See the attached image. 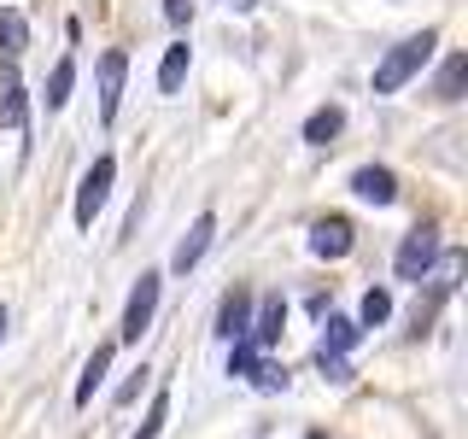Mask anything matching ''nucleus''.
Listing matches in <instances>:
<instances>
[{
    "instance_id": "f257e3e1",
    "label": "nucleus",
    "mask_w": 468,
    "mask_h": 439,
    "mask_svg": "<svg viewBox=\"0 0 468 439\" xmlns=\"http://www.w3.org/2000/svg\"><path fill=\"white\" fill-rule=\"evenodd\" d=\"M433 48H439V29H421V36L399 41V48L375 65V94H399L410 77H421V65L433 59Z\"/></svg>"
},
{
    "instance_id": "ddd939ff",
    "label": "nucleus",
    "mask_w": 468,
    "mask_h": 439,
    "mask_svg": "<svg viewBox=\"0 0 468 439\" xmlns=\"http://www.w3.org/2000/svg\"><path fill=\"white\" fill-rule=\"evenodd\" d=\"M187 65H194V48H187V41H170V48H165V65H158V94H182Z\"/></svg>"
},
{
    "instance_id": "dca6fc26",
    "label": "nucleus",
    "mask_w": 468,
    "mask_h": 439,
    "mask_svg": "<svg viewBox=\"0 0 468 439\" xmlns=\"http://www.w3.org/2000/svg\"><path fill=\"white\" fill-rule=\"evenodd\" d=\"M340 129H346V112L340 106H316L311 117H304V141H311V146H328Z\"/></svg>"
},
{
    "instance_id": "9d476101",
    "label": "nucleus",
    "mask_w": 468,
    "mask_h": 439,
    "mask_svg": "<svg viewBox=\"0 0 468 439\" xmlns=\"http://www.w3.org/2000/svg\"><path fill=\"white\" fill-rule=\"evenodd\" d=\"M24 117H29V100H24V77H18V65H0V129H24Z\"/></svg>"
},
{
    "instance_id": "9b49d317",
    "label": "nucleus",
    "mask_w": 468,
    "mask_h": 439,
    "mask_svg": "<svg viewBox=\"0 0 468 439\" xmlns=\"http://www.w3.org/2000/svg\"><path fill=\"white\" fill-rule=\"evenodd\" d=\"M351 194L369 199V205H392L399 199V176L387 165H363V170H351Z\"/></svg>"
},
{
    "instance_id": "f3484780",
    "label": "nucleus",
    "mask_w": 468,
    "mask_h": 439,
    "mask_svg": "<svg viewBox=\"0 0 468 439\" xmlns=\"http://www.w3.org/2000/svg\"><path fill=\"white\" fill-rule=\"evenodd\" d=\"M106 369H112V346H94V358L82 363V380H77V404H88L100 392V380H106Z\"/></svg>"
},
{
    "instance_id": "20e7f679",
    "label": "nucleus",
    "mask_w": 468,
    "mask_h": 439,
    "mask_svg": "<svg viewBox=\"0 0 468 439\" xmlns=\"http://www.w3.org/2000/svg\"><path fill=\"white\" fill-rule=\"evenodd\" d=\"M433 258H439V229H433V223H416V229L404 234L392 270H399V282H421V270H428Z\"/></svg>"
},
{
    "instance_id": "5701e85b",
    "label": "nucleus",
    "mask_w": 468,
    "mask_h": 439,
    "mask_svg": "<svg viewBox=\"0 0 468 439\" xmlns=\"http://www.w3.org/2000/svg\"><path fill=\"white\" fill-rule=\"evenodd\" d=\"M141 387H146V363L135 369V380H123V387H117V404H135V399H141Z\"/></svg>"
},
{
    "instance_id": "aec40b11",
    "label": "nucleus",
    "mask_w": 468,
    "mask_h": 439,
    "mask_svg": "<svg viewBox=\"0 0 468 439\" xmlns=\"http://www.w3.org/2000/svg\"><path fill=\"white\" fill-rule=\"evenodd\" d=\"M263 363V351L258 346H246V340H234V351H229V375H246L252 380V369Z\"/></svg>"
},
{
    "instance_id": "a211bd4d",
    "label": "nucleus",
    "mask_w": 468,
    "mask_h": 439,
    "mask_svg": "<svg viewBox=\"0 0 468 439\" xmlns=\"http://www.w3.org/2000/svg\"><path fill=\"white\" fill-rule=\"evenodd\" d=\"M70 88H77V59H58L53 77H48V112H58L70 100Z\"/></svg>"
},
{
    "instance_id": "b1692460",
    "label": "nucleus",
    "mask_w": 468,
    "mask_h": 439,
    "mask_svg": "<svg viewBox=\"0 0 468 439\" xmlns=\"http://www.w3.org/2000/svg\"><path fill=\"white\" fill-rule=\"evenodd\" d=\"M223 6H234V12H246V6H252V0H223Z\"/></svg>"
},
{
    "instance_id": "1a4fd4ad",
    "label": "nucleus",
    "mask_w": 468,
    "mask_h": 439,
    "mask_svg": "<svg viewBox=\"0 0 468 439\" xmlns=\"http://www.w3.org/2000/svg\"><path fill=\"white\" fill-rule=\"evenodd\" d=\"M211 234H217V217H211V211H199V217H194V229H187L182 241H176L170 270H176V275H187V270H194V263L205 258V246H211Z\"/></svg>"
},
{
    "instance_id": "423d86ee",
    "label": "nucleus",
    "mask_w": 468,
    "mask_h": 439,
    "mask_svg": "<svg viewBox=\"0 0 468 439\" xmlns=\"http://www.w3.org/2000/svg\"><path fill=\"white\" fill-rule=\"evenodd\" d=\"M123 77H129V53L106 48L100 53V123H112L117 106H123Z\"/></svg>"
},
{
    "instance_id": "6e6552de",
    "label": "nucleus",
    "mask_w": 468,
    "mask_h": 439,
    "mask_svg": "<svg viewBox=\"0 0 468 439\" xmlns=\"http://www.w3.org/2000/svg\"><path fill=\"white\" fill-rule=\"evenodd\" d=\"M252 293L246 287H229L223 293V305H217V334H223V340H246V328H252Z\"/></svg>"
},
{
    "instance_id": "412c9836",
    "label": "nucleus",
    "mask_w": 468,
    "mask_h": 439,
    "mask_svg": "<svg viewBox=\"0 0 468 439\" xmlns=\"http://www.w3.org/2000/svg\"><path fill=\"white\" fill-rule=\"evenodd\" d=\"M165 416H170V392H158L153 410H146V422L135 428V439H158V428H165Z\"/></svg>"
},
{
    "instance_id": "f8f14e48",
    "label": "nucleus",
    "mask_w": 468,
    "mask_h": 439,
    "mask_svg": "<svg viewBox=\"0 0 468 439\" xmlns=\"http://www.w3.org/2000/svg\"><path fill=\"white\" fill-rule=\"evenodd\" d=\"M351 246H357V229H351L346 217H322V223L311 229V252L316 258H346Z\"/></svg>"
},
{
    "instance_id": "0eeeda50",
    "label": "nucleus",
    "mask_w": 468,
    "mask_h": 439,
    "mask_svg": "<svg viewBox=\"0 0 468 439\" xmlns=\"http://www.w3.org/2000/svg\"><path fill=\"white\" fill-rule=\"evenodd\" d=\"M287 334V305H282V293H270L263 305H252V328H246V346H258V351H270L275 340Z\"/></svg>"
},
{
    "instance_id": "4be33fe9",
    "label": "nucleus",
    "mask_w": 468,
    "mask_h": 439,
    "mask_svg": "<svg viewBox=\"0 0 468 439\" xmlns=\"http://www.w3.org/2000/svg\"><path fill=\"white\" fill-rule=\"evenodd\" d=\"M165 18L182 29V24H194V0H165Z\"/></svg>"
},
{
    "instance_id": "7ed1b4c3",
    "label": "nucleus",
    "mask_w": 468,
    "mask_h": 439,
    "mask_svg": "<svg viewBox=\"0 0 468 439\" xmlns=\"http://www.w3.org/2000/svg\"><path fill=\"white\" fill-rule=\"evenodd\" d=\"M112 182H117V158L100 153L94 165H88L82 187H77V229H94V217L106 211V199H112Z\"/></svg>"
},
{
    "instance_id": "f03ea898",
    "label": "nucleus",
    "mask_w": 468,
    "mask_h": 439,
    "mask_svg": "<svg viewBox=\"0 0 468 439\" xmlns=\"http://www.w3.org/2000/svg\"><path fill=\"white\" fill-rule=\"evenodd\" d=\"M457 275H463V252H439L428 270H421V282H416V287H421V299H416V328L451 299V293H457Z\"/></svg>"
},
{
    "instance_id": "6ab92c4d",
    "label": "nucleus",
    "mask_w": 468,
    "mask_h": 439,
    "mask_svg": "<svg viewBox=\"0 0 468 439\" xmlns=\"http://www.w3.org/2000/svg\"><path fill=\"white\" fill-rule=\"evenodd\" d=\"M387 316H392V293L369 287V293H363V311H357V328H380Z\"/></svg>"
},
{
    "instance_id": "2eb2a0df",
    "label": "nucleus",
    "mask_w": 468,
    "mask_h": 439,
    "mask_svg": "<svg viewBox=\"0 0 468 439\" xmlns=\"http://www.w3.org/2000/svg\"><path fill=\"white\" fill-rule=\"evenodd\" d=\"M29 48V24L18 6H0V59H18Z\"/></svg>"
},
{
    "instance_id": "39448f33",
    "label": "nucleus",
    "mask_w": 468,
    "mask_h": 439,
    "mask_svg": "<svg viewBox=\"0 0 468 439\" xmlns=\"http://www.w3.org/2000/svg\"><path fill=\"white\" fill-rule=\"evenodd\" d=\"M158 287H165V275H158V270H141V282H135V293H129V305H123V340H141V334L153 328Z\"/></svg>"
},
{
    "instance_id": "393cba45",
    "label": "nucleus",
    "mask_w": 468,
    "mask_h": 439,
    "mask_svg": "<svg viewBox=\"0 0 468 439\" xmlns=\"http://www.w3.org/2000/svg\"><path fill=\"white\" fill-rule=\"evenodd\" d=\"M0 340H6V311H0Z\"/></svg>"
},
{
    "instance_id": "4468645a",
    "label": "nucleus",
    "mask_w": 468,
    "mask_h": 439,
    "mask_svg": "<svg viewBox=\"0 0 468 439\" xmlns=\"http://www.w3.org/2000/svg\"><path fill=\"white\" fill-rule=\"evenodd\" d=\"M463 82H468V53H451L445 65H439V77H433V100H463Z\"/></svg>"
}]
</instances>
